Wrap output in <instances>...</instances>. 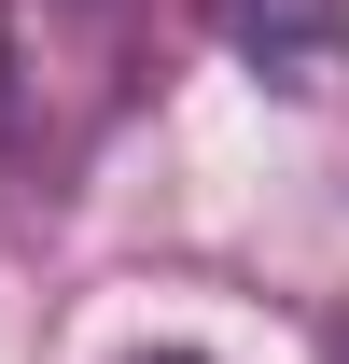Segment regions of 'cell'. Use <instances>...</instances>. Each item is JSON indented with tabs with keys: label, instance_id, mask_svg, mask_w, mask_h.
Returning a JSON list of instances; mask_svg holds the SVG:
<instances>
[{
	"label": "cell",
	"instance_id": "obj_1",
	"mask_svg": "<svg viewBox=\"0 0 349 364\" xmlns=\"http://www.w3.org/2000/svg\"><path fill=\"white\" fill-rule=\"evenodd\" d=\"M223 56L279 98H321L349 70V0H223Z\"/></svg>",
	"mask_w": 349,
	"mask_h": 364
},
{
	"label": "cell",
	"instance_id": "obj_2",
	"mask_svg": "<svg viewBox=\"0 0 349 364\" xmlns=\"http://www.w3.org/2000/svg\"><path fill=\"white\" fill-rule=\"evenodd\" d=\"M126 364H210V350H126Z\"/></svg>",
	"mask_w": 349,
	"mask_h": 364
}]
</instances>
